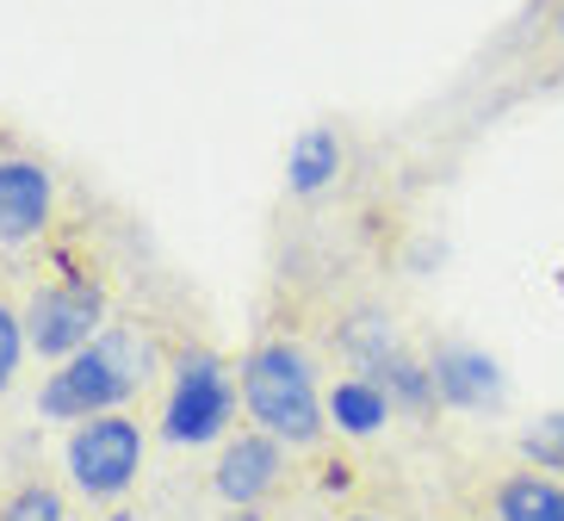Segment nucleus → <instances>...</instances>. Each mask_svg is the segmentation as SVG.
Returning <instances> with one entry per match:
<instances>
[{"mask_svg": "<svg viewBox=\"0 0 564 521\" xmlns=\"http://www.w3.org/2000/svg\"><path fill=\"white\" fill-rule=\"evenodd\" d=\"M242 386H249V410L273 428V435L285 441H311L316 428H323V410H316V386L311 372H304V354L285 348V341H273V348H261L249 360V372H242Z\"/></svg>", "mask_w": 564, "mask_h": 521, "instance_id": "f257e3e1", "label": "nucleus"}, {"mask_svg": "<svg viewBox=\"0 0 564 521\" xmlns=\"http://www.w3.org/2000/svg\"><path fill=\"white\" fill-rule=\"evenodd\" d=\"M137 386V348L124 336H106L94 348L68 354V367L44 386V416H94L112 410Z\"/></svg>", "mask_w": 564, "mask_h": 521, "instance_id": "f03ea898", "label": "nucleus"}, {"mask_svg": "<svg viewBox=\"0 0 564 521\" xmlns=\"http://www.w3.org/2000/svg\"><path fill=\"white\" fill-rule=\"evenodd\" d=\"M137 454H143V435H137V422H87L82 435L68 441V471H75V485L94 490V497H112V490L131 485L137 471Z\"/></svg>", "mask_w": 564, "mask_h": 521, "instance_id": "7ed1b4c3", "label": "nucleus"}, {"mask_svg": "<svg viewBox=\"0 0 564 521\" xmlns=\"http://www.w3.org/2000/svg\"><path fill=\"white\" fill-rule=\"evenodd\" d=\"M106 317V299L94 286H51L32 299V348L37 354H82Z\"/></svg>", "mask_w": 564, "mask_h": 521, "instance_id": "20e7f679", "label": "nucleus"}, {"mask_svg": "<svg viewBox=\"0 0 564 521\" xmlns=\"http://www.w3.org/2000/svg\"><path fill=\"white\" fill-rule=\"evenodd\" d=\"M230 386L217 360H186L181 386H174V404H167V441H212L224 422H230Z\"/></svg>", "mask_w": 564, "mask_h": 521, "instance_id": "39448f33", "label": "nucleus"}, {"mask_svg": "<svg viewBox=\"0 0 564 521\" xmlns=\"http://www.w3.org/2000/svg\"><path fill=\"white\" fill-rule=\"evenodd\" d=\"M51 218V174L32 162H0V242H25Z\"/></svg>", "mask_w": 564, "mask_h": 521, "instance_id": "423d86ee", "label": "nucleus"}, {"mask_svg": "<svg viewBox=\"0 0 564 521\" xmlns=\"http://www.w3.org/2000/svg\"><path fill=\"white\" fill-rule=\"evenodd\" d=\"M429 379H434V391H441L447 404H459V410H484V404H497V398H502L497 360L478 354V348H447L441 360H434Z\"/></svg>", "mask_w": 564, "mask_h": 521, "instance_id": "0eeeda50", "label": "nucleus"}, {"mask_svg": "<svg viewBox=\"0 0 564 521\" xmlns=\"http://www.w3.org/2000/svg\"><path fill=\"white\" fill-rule=\"evenodd\" d=\"M273 471H280V447L261 435H242L224 454V466H217V490L230 497V503H254L267 485H273Z\"/></svg>", "mask_w": 564, "mask_h": 521, "instance_id": "6e6552de", "label": "nucleus"}, {"mask_svg": "<svg viewBox=\"0 0 564 521\" xmlns=\"http://www.w3.org/2000/svg\"><path fill=\"white\" fill-rule=\"evenodd\" d=\"M502 521H564V485L552 478H509L497 497Z\"/></svg>", "mask_w": 564, "mask_h": 521, "instance_id": "1a4fd4ad", "label": "nucleus"}, {"mask_svg": "<svg viewBox=\"0 0 564 521\" xmlns=\"http://www.w3.org/2000/svg\"><path fill=\"white\" fill-rule=\"evenodd\" d=\"M341 169V150H335V137L316 124V131H304L299 143H292V186L299 193H316V186H329V174Z\"/></svg>", "mask_w": 564, "mask_h": 521, "instance_id": "9d476101", "label": "nucleus"}, {"mask_svg": "<svg viewBox=\"0 0 564 521\" xmlns=\"http://www.w3.org/2000/svg\"><path fill=\"white\" fill-rule=\"evenodd\" d=\"M329 410H335V422H341L348 435H372V428L384 422V391L366 386V379H348V386H335Z\"/></svg>", "mask_w": 564, "mask_h": 521, "instance_id": "9b49d317", "label": "nucleus"}, {"mask_svg": "<svg viewBox=\"0 0 564 521\" xmlns=\"http://www.w3.org/2000/svg\"><path fill=\"white\" fill-rule=\"evenodd\" d=\"M0 521H63V503H56L51 490H19Z\"/></svg>", "mask_w": 564, "mask_h": 521, "instance_id": "f8f14e48", "label": "nucleus"}, {"mask_svg": "<svg viewBox=\"0 0 564 521\" xmlns=\"http://www.w3.org/2000/svg\"><path fill=\"white\" fill-rule=\"evenodd\" d=\"M528 459H540V466H564V416H546L540 428H533Z\"/></svg>", "mask_w": 564, "mask_h": 521, "instance_id": "ddd939ff", "label": "nucleus"}, {"mask_svg": "<svg viewBox=\"0 0 564 521\" xmlns=\"http://www.w3.org/2000/svg\"><path fill=\"white\" fill-rule=\"evenodd\" d=\"M13 367H19V323H13V311L0 304V386L13 379Z\"/></svg>", "mask_w": 564, "mask_h": 521, "instance_id": "4468645a", "label": "nucleus"}, {"mask_svg": "<svg viewBox=\"0 0 564 521\" xmlns=\"http://www.w3.org/2000/svg\"><path fill=\"white\" fill-rule=\"evenodd\" d=\"M118 521H124V515H118Z\"/></svg>", "mask_w": 564, "mask_h": 521, "instance_id": "2eb2a0df", "label": "nucleus"}]
</instances>
